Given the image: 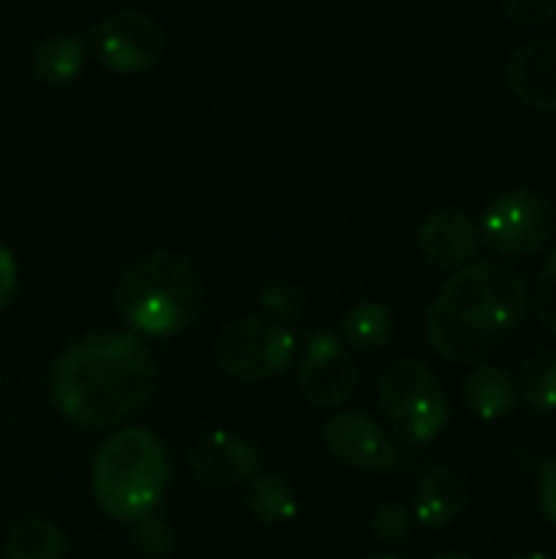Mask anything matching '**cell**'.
<instances>
[{"label":"cell","instance_id":"1","mask_svg":"<svg viewBox=\"0 0 556 559\" xmlns=\"http://www.w3.org/2000/svg\"><path fill=\"white\" fill-rule=\"evenodd\" d=\"M157 380L147 344L118 328L72 337L52 360V406L82 429H121L151 396Z\"/></svg>","mask_w":556,"mask_h":559},{"label":"cell","instance_id":"2","mask_svg":"<svg viewBox=\"0 0 556 559\" xmlns=\"http://www.w3.org/2000/svg\"><path fill=\"white\" fill-rule=\"evenodd\" d=\"M531 308V288L511 262H472L436 295L426 314L429 347L449 364H482L514 337Z\"/></svg>","mask_w":556,"mask_h":559},{"label":"cell","instance_id":"3","mask_svg":"<svg viewBox=\"0 0 556 559\" xmlns=\"http://www.w3.org/2000/svg\"><path fill=\"white\" fill-rule=\"evenodd\" d=\"M115 301L131 324V334L170 337L197 318L203 305V278L184 252L151 249L125 265L115 285Z\"/></svg>","mask_w":556,"mask_h":559},{"label":"cell","instance_id":"4","mask_svg":"<svg viewBox=\"0 0 556 559\" xmlns=\"http://www.w3.org/2000/svg\"><path fill=\"white\" fill-rule=\"evenodd\" d=\"M170 481V459L151 429L121 426L115 429L92 459V498L115 518L134 524L154 514Z\"/></svg>","mask_w":556,"mask_h":559},{"label":"cell","instance_id":"5","mask_svg":"<svg viewBox=\"0 0 556 559\" xmlns=\"http://www.w3.org/2000/svg\"><path fill=\"white\" fill-rule=\"evenodd\" d=\"M380 406L403 445L436 442L452 416L439 373L419 357H397L380 377Z\"/></svg>","mask_w":556,"mask_h":559},{"label":"cell","instance_id":"6","mask_svg":"<svg viewBox=\"0 0 556 559\" xmlns=\"http://www.w3.org/2000/svg\"><path fill=\"white\" fill-rule=\"evenodd\" d=\"M556 229L554 203L534 187H511L488 200L478 236L501 259L537 255Z\"/></svg>","mask_w":556,"mask_h":559},{"label":"cell","instance_id":"7","mask_svg":"<svg viewBox=\"0 0 556 559\" xmlns=\"http://www.w3.org/2000/svg\"><path fill=\"white\" fill-rule=\"evenodd\" d=\"M295 354V334L269 314H239L229 318L216 341L213 360L220 370L239 380H269L279 377Z\"/></svg>","mask_w":556,"mask_h":559},{"label":"cell","instance_id":"8","mask_svg":"<svg viewBox=\"0 0 556 559\" xmlns=\"http://www.w3.org/2000/svg\"><path fill=\"white\" fill-rule=\"evenodd\" d=\"M98 59L111 72H144L164 56V26L154 13L121 7L102 16L88 33Z\"/></svg>","mask_w":556,"mask_h":559},{"label":"cell","instance_id":"9","mask_svg":"<svg viewBox=\"0 0 556 559\" xmlns=\"http://www.w3.org/2000/svg\"><path fill=\"white\" fill-rule=\"evenodd\" d=\"M324 445L328 452L360 472L393 475L403 462L397 439L364 409H338L324 419Z\"/></svg>","mask_w":556,"mask_h":559},{"label":"cell","instance_id":"10","mask_svg":"<svg viewBox=\"0 0 556 559\" xmlns=\"http://www.w3.org/2000/svg\"><path fill=\"white\" fill-rule=\"evenodd\" d=\"M298 390L318 409H341L357 390V367L347 354V344L334 331L321 328L305 337Z\"/></svg>","mask_w":556,"mask_h":559},{"label":"cell","instance_id":"11","mask_svg":"<svg viewBox=\"0 0 556 559\" xmlns=\"http://www.w3.org/2000/svg\"><path fill=\"white\" fill-rule=\"evenodd\" d=\"M262 465H265L262 445L249 436L226 432V429L206 432L190 449V472L210 488H233L242 481H256L262 475Z\"/></svg>","mask_w":556,"mask_h":559},{"label":"cell","instance_id":"12","mask_svg":"<svg viewBox=\"0 0 556 559\" xmlns=\"http://www.w3.org/2000/svg\"><path fill=\"white\" fill-rule=\"evenodd\" d=\"M416 242L433 265L459 272L475 262L482 236H478V223L462 206H436L419 219Z\"/></svg>","mask_w":556,"mask_h":559},{"label":"cell","instance_id":"13","mask_svg":"<svg viewBox=\"0 0 556 559\" xmlns=\"http://www.w3.org/2000/svg\"><path fill=\"white\" fill-rule=\"evenodd\" d=\"M508 88L528 108L556 115V36L528 39L508 56Z\"/></svg>","mask_w":556,"mask_h":559},{"label":"cell","instance_id":"14","mask_svg":"<svg viewBox=\"0 0 556 559\" xmlns=\"http://www.w3.org/2000/svg\"><path fill=\"white\" fill-rule=\"evenodd\" d=\"M469 508V478L452 468L439 465L426 472L416 485V501H413V518L426 531H446L452 527Z\"/></svg>","mask_w":556,"mask_h":559},{"label":"cell","instance_id":"15","mask_svg":"<svg viewBox=\"0 0 556 559\" xmlns=\"http://www.w3.org/2000/svg\"><path fill=\"white\" fill-rule=\"evenodd\" d=\"M462 400L482 423H501L518 409V386L505 367L475 364L462 380Z\"/></svg>","mask_w":556,"mask_h":559},{"label":"cell","instance_id":"16","mask_svg":"<svg viewBox=\"0 0 556 559\" xmlns=\"http://www.w3.org/2000/svg\"><path fill=\"white\" fill-rule=\"evenodd\" d=\"M82 66H85V46L72 33H46L29 56L33 75L46 85L72 82L82 72Z\"/></svg>","mask_w":556,"mask_h":559},{"label":"cell","instance_id":"17","mask_svg":"<svg viewBox=\"0 0 556 559\" xmlns=\"http://www.w3.org/2000/svg\"><path fill=\"white\" fill-rule=\"evenodd\" d=\"M66 534L56 521L43 514H29L16 521L7 534L3 559H62Z\"/></svg>","mask_w":556,"mask_h":559},{"label":"cell","instance_id":"18","mask_svg":"<svg viewBox=\"0 0 556 559\" xmlns=\"http://www.w3.org/2000/svg\"><path fill=\"white\" fill-rule=\"evenodd\" d=\"M344 341L354 350L374 354L393 341V311L383 301H357L344 314Z\"/></svg>","mask_w":556,"mask_h":559},{"label":"cell","instance_id":"19","mask_svg":"<svg viewBox=\"0 0 556 559\" xmlns=\"http://www.w3.org/2000/svg\"><path fill=\"white\" fill-rule=\"evenodd\" d=\"M518 400L534 413H556V347H537L518 370Z\"/></svg>","mask_w":556,"mask_h":559},{"label":"cell","instance_id":"20","mask_svg":"<svg viewBox=\"0 0 556 559\" xmlns=\"http://www.w3.org/2000/svg\"><path fill=\"white\" fill-rule=\"evenodd\" d=\"M246 511L259 521V524H285L295 518L298 501H295V488L279 478V475H259L256 481H249L246 491Z\"/></svg>","mask_w":556,"mask_h":559},{"label":"cell","instance_id":"21","mask_svg":"<svg viewBox=\"0 0 556 559\" xmlns=\"http://www.w3.org/2000/svg\"><path fill=\"white\" fill-rule=\"evenodd\" d=\"M413 527H416V518H413V511H410L406 504H400V501H380V504L374 508V514H370V531H374V537H377L380 544H390V547L410 540Z\"/></svg>","mask_w":556,"mask_h":559},{"label":"cell","instance_id":"22","mask_svg":"<svg viewBox=\"0 0 556 559\" xmlns=\"http://www.w3.org/2000/svg\"><path fill=\"white\" fill-rule=\"evenodd\" d=\"M131 547L147 559L170 557V550H174V527H170V521H164L161 514L138 518L131 524Z\"/></svg>","mask_w":556,"mask_h":559},{"label":"cell","instance_id":"23","mask_svg":"<svg viewBox=\"0 0 556 559\" xmlns=\"http://www.w3.org/2000/svg\"><path fill=\"white\" fill-rule=\"evenodd\" d=\"M531 301H534V314H537L541 328L551 331L556 337V246L544 255V262H541V272H537Z\"/></svg>","mask_w":556,"mask_h":559},{"label":"cell","instance_id":"24","mask_svg":"<svg viewBox=\"0 0 556 559\" xmlns=\"http://www.w3.org/2000/svg\"><path fill=\"white\" fill-rule=\"evenodd\" d=\"M259 305L275 318V321H295L305 311V292L295 282H269L259 292Z\"/></svg>","mask_w":556,"mask_h":559},{"label":"cell","instance_id":"25","mask_svg":"<svg viewBox=\"0 0 556 559\" xmlns=\"http://www.w3.org/2000/svg\"><path fill=\"white\" fill-rule=\"evenodd\" d=\"M505 16L514 20L518 26H547L556 20V0H505L501 3Z\"/></svg>","mask_w":556,"mask_h":559},{"label":"cell","instance_id":"26","mask_svg":"<svg viewBox=\"0 0 556 559\" xmlns=\"http://www.w3.org/2000/svg\"><path fill=\"white\" fill-rule=\"evenodd\" d=\"M537 508L541 518L556 531V455L537 465Z\"/></svg>","mask_w":556,"mask_h":559},{"label":"cell","instance_id":"27","mask_svg":"<svg viewBox=\"0 0 556 559\" xmlns=\"http://www.w3.org/2000/svg\"><path fill=\"white\" fill-rule=\"evenodd\" d=\"M16 282H20V275H16V259H13V252L0 242V311L13 301Z\"/></svg>","mask_w":556,"mask_h":559},{"label":"cell","instance_id":"28","mask_svg":"<svg viewBox=\"0 0 556 559\" xmlns=\"http://www.w3.org/2000/svg\"><path fill=\"white\" fill-rule=\"evenodd\" d=\"M433 559H475V557H469V554H456V550H449V554H436Z\"/></svg>","mask_w":556,"mask_h":559},{"label":"cell","instance_id":"29","mask_svg":"<svg viewBox=\"0 0 556 559\" xmlns=\"http://www.w3.org/2000/svg\"><path fill=\"white\" fill-rule=\"evenodd\" d=\"M514 559H551V557H544V554H524V557H514Z\"/></svg>","mask_w":556,"mask_h":559},{"label":"cell","instance_id":"30","mask_svg":"<svg viewBox=\"0 0 556 559\" xmlns=\"http://www.w3.org/2000/svg\"><path fill=\"white\" fill-rule=\"evenodd\" d=\"M364 559H397V557H387V554H374V557H364Z\"/></svg>","mask_w":556,"mask_h":559},{"label":"cell","instance_id":"31","mask_svg":"<svg viewBox=\"0 0 556 559\" xmlns=\"http://www.w3.org/2000/svg\"><path fill=\"white\" fill-rule=\"evenodd\" d=\"M0 377H3V373H0Z\"/></svg>","mask_w":556,"mask_h":559}]
</instances>
